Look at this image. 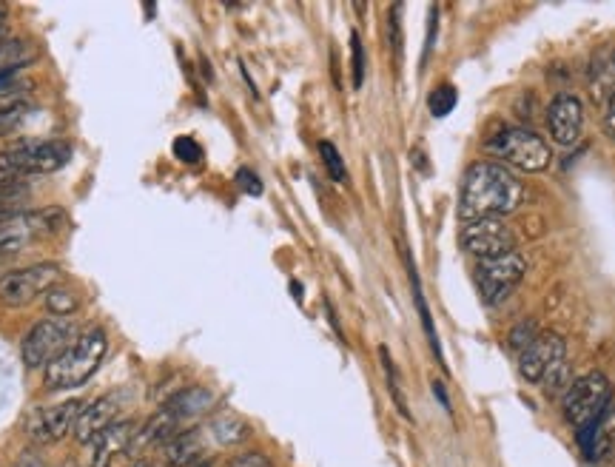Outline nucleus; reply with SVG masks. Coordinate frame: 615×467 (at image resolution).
Returning <instances> with one entry per match:
<instances>
[{"label": "nucleus", "mask_w": 615, "mask_h": 467, "mask_svg": "<svg viewBox=\"0 0 615 467\" xmlns=\"http://www.w3.org/2000/svg\"><path fill=\"white\" fill-rule=\"evenodd\" d=\"M524 186L507 171L502 163H473L462 180V220H482V217H504L522 206Z\"/></svg>", "instance_id": "1"}, {"label": "nucleus", "mask_w": 615, "mask_h": 467, "mask_svg": "<svg viewBox=\"0 0 615 467\" xmlns=\"http://www.w3.org/2000/svg\"><path fill=\"white\" fill-rule=\"evenodd\" d=\"M109 351V334L103 328H89L86 334H80L77 339H72L60 354L43 368V385L46 391H72V388H80L86 385L103 356Z\"/></svg>", "instance_id": "2"}, {"label": "nucleus", "mask_w": 615, "mask_h": 467, "mask_svg": "<svg viewBox=\"0 0 615 467\" xmlns=\"http://www.w3.org/2000/svg\"><path fill=\"white\" fill-rule=\"evenodd\" d=\"M72 146L66 140H23L0 151V180H23L66 169Z\"/></svg>", "instance_id": "3"}, {"label": "nucleus", "mask_w": 615, "mask_h": 467, "mask_svg": "<svg viewBox=\"0 0 615 467\" xmlns=\"http://www.w3.org/2000/svg\"><path fill=\"white\" fill-rule=\"evenodd\" d=\"M610 402H613V385L601 371H590V374L573 379V385L561 396L564 419L576 430L601 419L604 411L610 408Z\"/></svg>", "instance_id": "4"}, {"label": "nucleus", "mask_w": 615, "mask_h": 467, "mask_svg": "<svg viewBox=\"0 0 615 467\" xmlns=\"http://www.w3.org/2000/svg\"><path fill=\"white\" fill-rule=\"evenodd\" d=\"M487 149L493 151L502 163H507V166H513V169L519 171H527V174L544 171L550 166V160H553L550 146L541 140L536 131L522 129V126L502 129L487 143Z\"/></svg>", "instance_id": "5"}, {"label": "nucleus", "mask_w": 615, "mask_h": 467, "mask_svg": "<svg viewBox=\"0 0 615 467\" xmlns=\"http://www.w3.org/2000/svg\"><path fill=\"white\" fill-rule=\"evenodd\" d=\"M60 280V265L55 262H40L29 268L9 271L6 277H0V305L6 308H26L43 294H49Z\"/></svg>", "instance_id": "6"}, {"label": "nucleus", "mask_w": 615, "mask_h": 467, "mask_svg": "<svg viewBox=\"0 0 615 467\" xmlns=\"http://www.w3.org/2000/svg\"><path fill=\"white\" fill-rule=\"evenodd\" d=\"M72 337H75V325L69 319L49 317L35 322L20 342V356H23L26 368H32V371L46 368L72 342Z\"/></svg>", "instance_id": "7"}, {"label": "nucleus", "mask_w": 615, "mask_h": 467, "mask_svg": "<svg viewBox=\"0 0 615 467\" xmlns=\"http://www.w3.org/2000/svg\"><path fill=\"white\" fill-rule=\"evenodd\" d=\"M60 225H63L60 211H23V214H12L0 220V257L23 251L26 245L35 243L40 237L55 234Z\"/></svg>", "instance_id": "8"}, {"label": "nucleus", "mask_w": 615, "mask_h": 467, "mask_svg": "<svg viewBox=\"0 0 615 467\" xmlns=\"http://www.w3.org/2000/svg\"><path fill=\"white\" fill-rule=\"evenodd\" d=\"M524 271H527V262L516 251L493 257V260H482L476 268V282H479L482 299L487 305H499L524 280Z\"/></svg>", "instance_id": "9"}, {"label": "nucleus", "mask_w": 615, "mask_h": 467, "mask_svg": "<svg viewBox=\"0 0 615 467\" xmlns=\"http://www.w3.org/2000/svg\"><path fill=\"white\" fill-rule=\"evenodd\" d=\"M459 243L467 254L479 257V260H493L516 251V237L510 231V225H504L502 217H482V220H470L459 231Z\"/></svg>", "instance_id": "10"}, {"label": "nucleus", "mask_w": 615, "mask_h": 467, "mask_svg": "<svg viewBox=\"0 0 615 467\" xmlns=\"http://www.w3.org/2000/svg\"><path fill=\"white\" fill-rule=\"evenodd\" d=\"M80 411H83L80 399H69V402H60V405L38 408L29 416V422H26V433L38 445H55V442H60L63 436H69L75 430Z\"/></svg>", "instance_id": "11"}, {"label": "nucleus", "mask_w": 615, "mask_h": 467, "mask_svg": "<svg viewBox=\"0 0 615 467\" xmlns=\"http://www.w3.org/2000/svg\"><path fill=\"white\" fill-rule=\"evenodd\" d=\"M564 362H567L564 339L559 334H539V339L530 348H524L519 356V371L530 385H539L544 382V376L556 371Z\"/></svg>", "instance_id": "12"}, {"label": "nucleus", "mask_w": 615, "mask_h": 467, "mask_svg": "<svg viewBox=\"0 0 615 467\" xmlns=\"http://www.w3.org/2000/svg\"><path fill=\"white\" fill-rule=\"evenodd\" d=\"M547 129L559 146H576L584 131V103L576 94L561 92L553 97L547 109Z\"/></svg>", "instance_id": "13"}, {"label": "nucleus", "mask_w": 615, "mask_h": 467, "mask_svg": "<svg viewBox=\"0 0 615 467\" xmlns=\"http://www.w3.org/2000/svg\"><path fill=\"white\" fill-rule=\"evenodd\" d=\"M134 422H129V419H117L114 425H109L106 430H100L97 436H94L92 442L86 445V459H89V467H109L112 465V459L120 453V450H126L131 445V439H134Z\"/></svg>", "instance_id": "14"}, {"label": "nucleus", "mask_w": 615, "mask_h": 467, "mask_svg": "<svg viewBox=\"0 0 615 467\" xmlns=\"http://www.w3.org/2000/svg\"><path fill=\"white\" fill-rule=\"evenodd\" d=\"M211 405H214V393L203 388V385H194V388H183L180 393H174L160 408V413L174 428L183 430V425H188L191 419H200L203 413H208Z\"/></svg>", "instance_id": "15"}, {"label": "nucleus", "mask_w": 615, "mask_h": 467, "mask_svg": "<svg viewBox=\"0 0 615 467\" xmlns=\"http://www.w3.org/2000/svg\"><path fill=\"white\" fill-rule=\"evenodd\" d=\"M576 439L590 462H607L615 453V408H607L593 425L576 430Z\"/></svg>", "instance_id": "16"}, {"label": "nucleus", "mask_w": 615, "mask_h": 467, "mask_svg": "<svg viewBox=\"0 0 615 467\" xmlns=\"http://www.w3.org/2000/svg\"><path fill=\"white\" fill-rule=\"evenodd\" d=\"M117 413H120V399L114 393L112 396H100V399H94L89 405H83V411H80L75 422V430H72L77 442L89 445L100 430H106L109 425L117 422Z\"/></svg>", "instance_id": "17"}, {"label": "nucleus", "mask_w": 615, "mask_h": 467, "mask_svg": "<svg viewBox=\"0 0 615 467\" xmlns=\"http://www.w3.org/2000/svg\"><path fill=\"white\" fill-rule=\"evenodd\" d=\"M587 86L596 103H604L615 94V43H604L593 52L587 66Z\"/></svg>", "instance_id": "18"}, {"label": "nucleus", "mask_w": 615, "mask_h": 467, "mask_svg": "<svg viewBox=\"0 0 615 467\" xmlns=\"http://www.w3.org/2000/svg\"><path fill=\"white\" fill-rule=\"evenodd\" d=\"M208 433L205 428H191L177 433L168 445H163L166 450V465L168 467H191L197 462H205V450H208Z\"/></svg>", "instance_id": "19"}, {"label": "nucleus", "mask_w": 615, "mask_h": 467, "mask_svg": "<svg viewBox=\"0 0 615 467\" xmlns=\"http://www.w3.org/2000/svg\"><path fill=\"white\" fill-rule=\"evenodd\" d=\"M408 277H410V288H413V302H416V311H419L422 328H425V337H428V342H430V351L436 354V362L442 365V371H448V362H445L442 345H439V334H436V325H433V317H430L428 299H425V294H422V282H419V274H416L413 262H408Z\"/></svg>", "instance_id": "20"}, {"label": "nucleus", "mask_w": 615, "mask_h": 467, "mask_svg": "<svg viewBox=\"0 0 615 467\" xmlns=\"http://www.w3.org/2000/svg\"><path fill=\"white\" fill-rule=\"evenodd\" d=\"M205 433H208L211 445H217V448H234V445H240V442H245V439L251 436V428L245 425L243 419L225 413V416L211 419V422L205 425Z\"/></svg>", "instance_id": "21"}, {"label": "nucleus", "mask_w": 615, "mask_h": 467, "mask_svg": "<svg viewBox=\"0 0 615 467\" xmlns=\"http://www.w3.org/2000/svg\"><path fill=\"white\" fill-rule=\"evenodd\" d=\"M32 200V188L26 180H0V214H23V206Z\"/></svg>", "instance_id": "22"}, {"label": "nucleus", "mask_w": 615, "mask_h": 467, "mask_svg": "<svg viewBox=\"0 0 615 467\" xmlns=\"http://www.w3.org/2000/svg\"><path fill=\"white\" fill-rule=\"evenodd\" d=\"M32 114V103L20 97H3L0 100V137L23 126V120Z\"/></svg>", "instance_id": "23"}, {"label": "nucleus", "mask_w": 615, "mask_h": 467, "mask_svg": "<svg viewBox=\"0 0 615 467\" xmlns=\"http://www.w3.org/2000/svg\"><path fill=\"white\" fill-rule=\"evenodd\" d=\"M46 308H49V314L66 319L72 317L77 308H80V297H77L72 288H60V285H55V288L46 294Z\"/></svg>", "instance_id": "24"}, {"label": "nucleus", "mask_w": 615, "mask_h": 467, "mask_svg": "<svg viewBox=\"0 0 615 467\" xmlns=\"http://www.w3.org/2000/svg\"><path fill=\"white\" fill-rule=\"evenodd\" d=\"M379 356H382V368H385V379H388V391H391L393 402H396V411L402 413L405 419H413L408 411V399H405V393H402V382H399V371H396V365H393L391 354H388V348H379Z\"/></svg>", "instance_id": "25"}, {"label": "nucleus", "mask_w": 615, "mask_h": 467, "mask_svg": "<svg viewBox=\"0 0 615 467\" xmlns=\"http://www.w3.org/2000/svg\"><path fill=\"white\" fill-rule=\"evenodd\" d=\"M456 103H459V92L450 83H442L428 94V109L433 117H448L456 109Z\"/></svg>", "instance_id": "26"}, {"label": "nucleus", "mask_w": 615, "mask_h": 467, "mask_svg": "<svg viewBox=\"0 0 615 467\" xmlns=\"http://www.w3.org/2000/svg\"><path fill=\"white\" fill-rule=\"evenodd\" d=\"M319 157H322V166H325V171L331 174L334 183H348L345 160H342V154H339V149H336L334 143L322 140V143H319Z\"/></svg>", "instance_id": "27"}, {"label": "nucleus", "mask_w": 615, "mask_h": 467, "mask_svg": "<svg viewBox=\"0 0 615 467\" xmlns=\"http://www.w3.org/2000/svg\"><path fill=\"white\" fill-rule=\"evenodd\" d=\"M171 151H174V157H177L180 163H188V166H197V163L203 160V146H200L194 137H177V140L171 143Z\"/></svg>", "instance_id": "28"}, {"label": "nucleus", "mask_w": 615, "mask_h": 467, "mask_svg": "<svg viewBox=\"0 0 615 467\" xmlns=\"http://www.w3.org/2000/svg\"><path fill=\"white\" fill-rule=\"evenodd\" d=\"M351 72H354V89H362L365 83V49L356 32H351Z\"/></svg>", "instance_id": "29"}, {"label": "nucleus", "mask_w": 615, "mask_h": 467, "mask_svg": "<svg viewBox=\"0 0 615 467\" xmlns=\"http://www.w3.org/2000/svg\"><path fill=\"white\" fill-rule=\"evenodd\" d=\"M539 339V334H536V325L533 322H522V325H516L513 331H510V345L522 354L524 348H530L533 342Z\"/></svg>", "instance_id": "30"}, {"label": "nucleus", "mask_w": 615, "mask_h": 467, "mask_svg": "<svg viewBox=\"0 0 615 467\" xmlns=\"http://www.w3.org/2000/svg\"><path fill=\"white\" fill-rule=\"evenodd\" d=\"M228 467H274V462L260 450H243L228 459Z\"/></svg>", "instance_id": "31"}, {"label": "nucleus", "mask_w": 615, "mask_h": 467, "mask_svg": "<svg viewBox=\"0 0 615 467\" xmlns=\"http://www.w3.org/2000/svg\"><path fill=\"white\" fill-rule=\"evenodd\" d=\"M399 15H402V6H391V12H388V32H391V46L396 60L402 57V20H399Z\"/></svg>", "instance_id": "32"}, {"label": "nucleus", "mask_w": 615, "mask_h": 467, "mask_svg": "<svg viewBox=\"0 0 615 467\" xmlns=\"http://www.w3.org/2000/svg\"><path fill=\"white\" fill-rule=\"evenodd\" d=\"M234 180H237V188H240L243 194H248V197H260L262 194V180L251 169H240Z\"/></svg>", "instance_id": "33"}, {"label": "nucleus", "mask_w": 615, "mask_h": 467, "mask_svg": "<svg viewBox=\"0 0 615 467\" xmlns=\"http://www.w3.org/2000/svg\"><path fill=\"white\" fill-rule=\"evenodd\" d=\"M439 29V9L430 6V29H428V43H425V55H422V66L428 63L430 52H433V32Z\"/></svg>", "instance_id": "34"}, {"label": "nucleus", "mask_w": 615, "mask_h": 467, "mask_svg": "<svg viewBox=\"0 0 615 467\" xmlns=\"http://www.w3.org/2000/svg\"><path fill=\"white\" fill-rule=\"evenodd\" d=\"M604 131L615 143V94L607 100V109H604Z\"/></svg>", "instance_id": "35"}, {"label": "nucleus", "mask_w": 615, "mask_h": 467, "mask_svg": "<svg viewBox=\"0 0 615 467\" xmlns=\"http://www.w3.org/2000/svg\"><path fill=\"white\" fill-rule=\"evenodd\" d=\"M433 396H436V399H439V405H442V408H445V411H453V408H450V396H448V391H445V382H442V379H433Z\"/></svg>", "instance_id": "36"}, {"label": "nucleus", "mask_w": 615, "mask_h": 467, "mask_svg": "<svg viewBox=\"0 0 615 467\" xmlns=\"http://www.w3.org/2000/svg\"><path fill=\"white\" fill-rule=\"evenodd\" d=\"M15 467H46L43 465V459H40L38 453H32V450H26L23 456L18 459V465Z\"/></svg>", "instance_id": "37"}, {"label": "nucleus", "mask_w": 615, "mask_h": 467, "mask_svg": "<svg viewBox=\"0 0 615 467\" xmlns=\"http://www.w3.org/2000/svg\"><path fill=\"white\" fill-rule=\"evenodd\" d=\"M3 20H6V6L0 3V29H3Z\"/></svg>", "instance_id": "38"}, {"label": "nucleus", "mask_w": 615, "mask_h": 467, "mask_svg": "<svg viewBox=\"0 0 615 467\" xmlns=\"http://www.w3.org/2000/svg\"><path fill=\"white\" fill-rule=\"evenodd\" d=\"M129 467H151V462H131Z\"/></svg>", "instance_id": "39"}, {"label": "nucleus", "mask_w": 615, "mask_h": 467, "mask_svg": "<svg viewBox=\"0 0 615 467\" xmlns=\"http://www.w3.org/2000/svg\"><path fill=\"white\" fill-rule=\"evenodd\" d=\"M191 467H211V462L205 459V462H197V465H191Z\"/></svg>", "instance_id": "40"}]
</instances>
